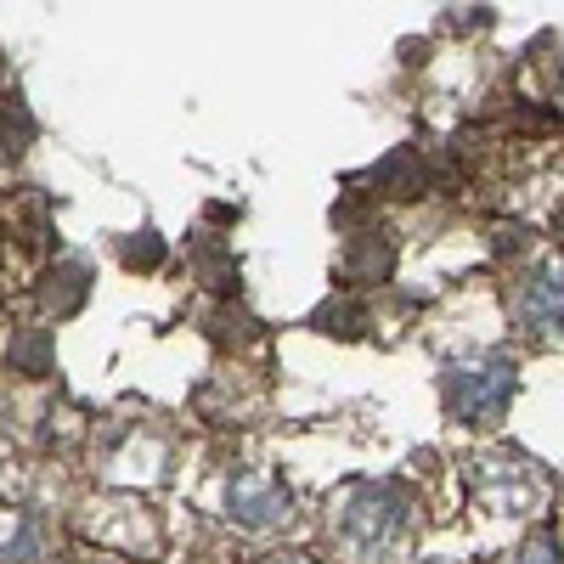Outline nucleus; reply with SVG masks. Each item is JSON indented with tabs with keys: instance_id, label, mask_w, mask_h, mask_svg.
<instances>
[{
	"instance_id": "0eeeda50",
	"label": "nucleus",
	"mask_w": 564,
	"mask_h": 564,
	"mask_svg": "<svg viewBox=\"0 0 564 564\" xmlns=\"http://www.w3.org/2000/svg\"><path fill=\"white\" fill-rule=\"evenodd\" d=\"M254 564H316V558H305V553H265V558H254Z\"/></svg>"
},
{
	"instance_id": "7ed1b4c3",
	"label": "nucleus",
	"mask_w": 564,
	"mask_h": 564,
	"mask_svg": "<svg viewBox=\"0 0 564 564\" xmlns=\"http://www.w3.org/2000/svg\"><path fill=\"white\" fill-rule=\"evenodd\" d=\"M226 520L231 525H243V531H271L289 520V491H282L271 475H260V468H238V475L226 480Z\"/></svg>"
},
{
	"instance_id": "39448f33",
	"label": "nucleus",
	"mask_w": 564,
	"mask_h": 564,
	"mask_svg": "<svg viewBox=\"0 0 564 564\" xmlns=\"http://www.w3.org/2000/svg\"><path fill=\"white\" fill-rule=\"evenodd\" d=\"M7 558H12V564H40V525L29 520V513H23V520L12 525V536H7Z\"/></svg>"
},
{
	"instance_id": "6e6552de",
	"label": "nucleus",
	"mask_w": 564,
	"mask_h": 564,
	"mask_svg": "<svg viewBox=\"0 0 564 564\" xmlns=\"http://www.w3.org/2000/svg\"><path fill=\"white\" fill-rule=\"evenodd\" d=\"M430 564H452V558H430Z\"/></svg>"
},
{
	"instance_id": "f03ea898",
	"label": "nucleus",
	"mask_w": 564,
	"mask_h": 564,
	"mask_svg": "<svg viewBox=\"0 0 564 564\" xmlns=\"http://www.w3.org/2000/svg\"><path fill=\"white\" fill-rule=\"evenodd\" d=\"M441 395H446V412L463 423H497L513 401V361L508 356H468V361L446 367Z\"/></svg>"
},
{
	"instance_id": "f257e3e1",
	"label": "nucleus",
	"mask_w": 564,
	"mask_h": 564,
	"mask_svg": "<svg viewBox=\"0 0 564 564\" xmlns=\"http://www.w3.org/2000/svg\"><path fill=\"white\" fill-rule=\"evenodd\" d=\"M334 531L350 553L384 558L412 531V497L390 480H356L334 497Z\"/></svg>"
},
{
	"instance_id": "20e7f679",
	"label": "nucleus",
	"mask_w": 564,
	"mask_h": 564,
	"mask_svg": "<svg viewBox=\"0 0 564 564\" xmlns=\"http://www.w3.org/2000/svg\"><path fill=\"white\" fill-rule=\"evenodd\" d=\"M513 316H520V327H531V334H542V339H564V260H547L520 282Z\"/></svg>"
},
{
	"instance_id": "423d86ee",
	"label": "nucleus",
	"mask_w": 564,
	"mask_h": 564,
	"mask_svg": "<svg viewBox=\"0 0 564 564\" xmlns=\"http://www.w3.org/2000/svg\"><path fill=\"white\" fill-rule=\"evenodd\" d=\"M513 564H564V542L558 536H531Z\"/></svg>"
}]
</instances>
